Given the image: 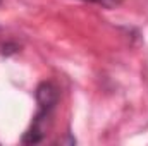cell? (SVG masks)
<instances>
[{"label": "cell", "mask_w": 148, "mask_h": 146, "mask_svg": "<svg viewBox=\"0 0 148 146\" xmlns=\"http://www.w3.org/2000/svg\"><path fill=\"white\" fill-rule=\"evenodd\" d=\"M59 98H60V93H59V88L53 83L43 81V83L38 84L36 88L38 110L36 115L33 117L31 126L28 127V131L21 138V141L24 145H38L45 139V136L48 134V129L52 126L53 110L59 103Z\"/></svg>", "instance_id": "cell-1"}, {"label": "cell", "mask_w": 148, "mask_h": 146, "mask_svg": "<svg viewBox=\"0 0 148 146\" xmlns=\"http://www.w3.org/2000/svg\"><path fill=\"white\" fill-rule=\"evenodd\" d=\"M83 2L97 3V5H102V7H105V9H115V7H119L124 0H83Z\"/></svg>", "instance_id": "cell-2"}, {"label": "cell", "mask_w": 148, "mask_h": 146, "mask_svg": "<svg viewBox=\"0 0 148 146\" xmlns=\"http://www.w3.org/2000/svg\"><path fill=\"white\" fill-rule=\"evenodd\" d=\"M2 3H3V0H0V5H2Z\"/></svg>", "instance_id": "cell-3"}]
</instances>
